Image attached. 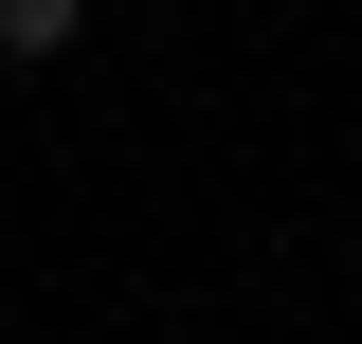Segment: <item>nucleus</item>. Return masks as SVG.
<instances>
[{"instance_id":"1","label":"nucleus","mask_w":362,"mask_h":344,"mask_svg":"<svg viewBox=\"0 0 362 344\" xmlns=\"http://www.w3.org/2000/svg\"><path fill=\"white\" fill-rule=\"evenodd\" d=\"M90 37V0H0V55H18V73H37V55H73Z\"/></svg>"}]
</instances>
